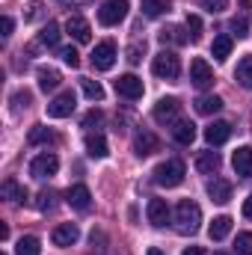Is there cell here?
Masks as SVG:
<instances>
[{"mask_svg": "<svg viewBox=\"0 0 252 255\" xmlns=\"http://www.w3.org/2000/svg\"><path fill=\"white\" fill-rule=\"evenodd\" d=\"M199 226H202V208L193 199H181L175 208V229L181 235H196Z\"/></svg>", "mask_w": 252, "mask_h": 255, "instance_id": "6da1fadb", "label": "cell"}, {"mask_svg": "<svg viewBox=\"0 0 252 255\" xmlns=\"http://www.w3.org/2000/svg\"><path fill=\"white\" fill-rule=\"evenodd\" d=\"M184 181V163L181 160H163L154 169V184L160 187H178Z\"/></svg>", "mask_w": 252, "mask_h": 255, "instance_id": "7a4b0ae2", "label": "cell"}, {"mask_svg": "<svg viewBox=\"0 0 252 255\" xmlns=\"http://www.w3.org/2000/svg\"><path fill=\"white\" fill-rule=\"evenodd\" d=\"M151 71L163 80H175L181 74V60L172 54V51H160L154 60H151Z\"/></svg>", "mask_w": 252, "mask_h": 255, "instance_id": "3957f363", "label": "cell"}, {"mask_svg": "<svg viewBox=\"0 0 252 255\" xmlns=\"http://www.w3.org/2000/svg\"><path fill=\"white\" fill-rule=\"evenodd\" d=\"M57 169H60V160H57V154H51V151L36 154V157H33V163H30V175H33V178H39V181L54 178V175H57Z\"/></svg>", "mask_w": 252, "mask_h": 255, "instance_id": "277c9868", "label": "cell"}, {"mask_svg": "<svg viewBox=\"0 0 252 255\" xmlns=\"http://www.w3.org/2000/svg\"><path fill=\"white\" fill-rule=\"evenodd\" d=\"M125 15H127V0H107L98 9V21L104 27H116L119 21H125Z\"/></svg>", "mask_w": 252, "mask_h": 255, "instance_id": "5b68a950", "label": "cell"}, {"mask_svg": "<svg viewBox=\"0 0 252 255\" xmlns=\"http://www.w3.org/2000/svg\"><path fill=\"white\" fill-rule=\"evenodd\" d=\"M74 107H77V95H74L71 89H65V92H60V95L48 104V116H51V119H65V116L74 113Z\"/></svg>", "mask_w": 252, "mask_h": 255, "instance_id": "8992f818", "label": "cell"}, {"mask_svg": "<svg viewBox=\"0 0 252 255\" xmlns=\"http://www.w3.org/2000/svg\"><path fill=\"white\" fill-rule=\"evenodd\" d=\"M116 57H119V51H116V42H101V45H95V51H92V65L98 68V71H110L113 63H116Z\"/></svg>", "mask_w": 252, "mask_h": 255, "instance_id": "52a82bcc", "label": "cell"}, {"mask_svg": "<svg viewBox=\"0 0 252 255\" xmlns=\"http://www.w3.org/2000/svg\"><path fill=\"white\" fill-rule=\"evenodd\" d=\"M181 101L178 98H160L157 104H154V119L160 122V125H172V122H178L181 116Z\"/></svg>", "mask_w": 252, "mask_h": 255, "instance_id": "ba28073f", "label": "cell"}, {"mask_svg": "<svg viewBox=\"0 0 252 255\" xmlns=\"http://www.w3.org/2000/svg\"><path fill=\"white\" fill-rule=\"evenodd\" d=\"M190 80H193L196 89H211V86H214V68L205 63L202 57H196V60L190 63Z\"/></svg>", "mask_w": 252, "mask_h": 255, "instance_id": "9c48e42d", "label": "cell"}, {"mask_svg": "<svg viewBox=\"0 0 252 255\" xmlns=\"http://www.w3.org/2000/svg\"><path fill=\"white\" fill-rule=\"evenodd\" d=\"M116 92L127 98V101H136V98H142V92H145V86H142V80L136 77V74H122L119 80H116Z\"/></svg>", "mask_w": 252, "mask_h": 255, "instance_id": "30bf717a", "label": "cell"}, {"mask_svg": "<svg viewBox=\"0 0 252 255\" xmlns=\"http://www.w3.org/2000/svg\"><path fill=\"white\" fill-rule=\"evenodd\" d=\"M133 151H136V157H148V154L160 151V139L151 130H136L133 133Z\"/></svg>", "mask_w": 252, "mask_h": 255, "instance_id": "8fae6325", "label": "cell"}, {"mask_svg": "<svg viewBox=\"0 0 252 255\" xmlns=\"http://www.w3.org/2000/svg\"><path fill=\"white\" fill-rule=\"evenodd\" d=\"M65 30H68V36H71L74 42H80V45H86V42L92 39V30H89L86 18H80V15H71V18L65 21Z\"/></svg>", "mask_w": 252, "mask_h": 255, "instance_id": "7c38bea8", "label": "cell"}, {"mask_svg": "<svg viewBox=\"0 0 252 255\" xmlns=\"http://www.w3.org/2000/svg\"><path fill=\"white\" fill-rule=\"evenodd\" d=\"M232 166L241 178H252V148L250 145H241L235 154H232Z\"/></svg>", "mask_w": 252, "mask_h": 255, "instance_id": "4fadbf2b", "label": "cell"}, {"mask_svg": "<svg viewBox=\"0 0 252 255\" xmlns=\"http://www.w3.org/2000/svg\"><path fill=\"white\" fill-rule=\"evenodd\" d=\"M145 214H148V223H151V226H157V229H163V226L169 223V208H166V202H163V199H148Z\"/></svg>", "mask_w": 252, "mask_h": 255, "instance_id": "5bb4252c", "label": "cell"}, {"mask_svg": "<svg viewBox=\"0 0 252 255\" xmlns=\"http://www.w3.org/2000/svg\"><path fill=\"white\" fill-rule=\"evenodd\" d=\"M65 199H68V205L77 208V211H89V205H92V193H89L86 184H74V187H68Z\"/></svg>", "mask_w": 252, "mask_h": 255, "instance_id": "9a60e30c", "label": "cell"}, {"mask_svg": "<svg viewBox=\"0 0 252 255\" xmlns=\"http://www.w3.org/2000/svg\"><path fill=\"white\" fill-rule=\"evenodd\" d=\"M77 238H80V229H77L74 223H63V226L54 229V244H57V247H74Z\"/></svg>", "mask_w": 252, "mask_h": 255, "instance_id": "2e32d148", "label": "cell"}, {"mask_svg": "<svg viewBox=\"0 0 252 255\" xmlns=\"http://www.w3.org/2000/svg\"><path fill=\"white\" fill-rule=\"evenodd\" d=\"M229 136H232V125L229 122H211V125L205 128V139L211 145H223Z\"/></svg>", "mask_w": 252, "mask_h": 255, "instance_id": "e0dca14e", "label": "cell"}, {"mask_svg": "<svg viewBox=\"0 0 252 255\" xmlns=\"http://www.w3.org/2000/svg\"><path fill=\"white\" fill-rule=\"evenodd\" d=\"M208 196H211V202L226 205L232 199V184L226 178H214V181H208Z\"/></svg>", "mask_w": 252, "mask_h": 255, "instance_id": "ac0fdd59", "label": "cell"}, {"mask_svg": "<svg viewBox=\"0 0 252 255\" xmlns=\"http://www.w3.org/2000/svg\"><path fill=\"white\" fill-rule=\"evenodd\" d=\"M172 136H175V142H181V145H190L193 139H196V125L190 122V119H178V122H172Z\"/></svg>", "mask_w": 252, "mask_h": 255, "instance_id": "d6986e66", "label": "cell"}, {"mask_svg": "<svg viewBox=\"0 0 252 255\" xmlns=\"http://www.w3.org/2000/svg\"><path fill=\"white\" fill-rule=\"evenodd\" d=\"M86 151H89V157H107L110 154V148H107V139H104V133H86Z\"/></svg>", "mask_w": 252, "mask_h": 255, "instance_id": "ffe728a7", "label": "cell"}, {"mask_svg": "<svg viewBox=\"0 0 252 255\" xmlns=\"http://www.w3.org/2000/svg\"><path fill=\"white\" fill-rule=\"evenodd\" d=\"M196 169H199L202 175H214V172L220 169V154H217V151H202V154L196 157Z\"/></svg>", "mask_w": 252, "mask_h": 255, "instance_id": "44dd1931", "label": "cell"}, {"mask_svg": "<svg viewBox=\"0 0 252 255\" xmlns=\"http://www.w3.org/2000/svg\"><path fill=\"white\" fill-rule=\"evenodd\" d=\"M60 71L57 68H39V89L42 92H54L57 86H60Z\"/></svg>", "mask_w": 252, "mask_h": 255, "instance_id": "7402d4cb", "label": "cell"}, {"mask_svg": "<svg viewBox=\"0 0 252 255\" xmlns=\"http://www.w3.org/2000/svg\"><path fill=\"white\" fill-rule=\"evenodd\" d=\"M220 110H223V98H217V95H202L196 101V113H202V116H214Z\"/></svg>", "mask_w": 252, "mask_h": 255, "instance_id": "603a6c76", "label": "cell"}, {"mask_svg": "<svg viewBox=\"0 0 252 255\" xmlns=\"http://www.w3.org/2000/svg\"><path fill=\"white\" fill-rule=\"evenodd\" d=\"M229 232H232V217H217L211 226H208V235H211V241H223V238H229Z\"/></svg>", "mask_w": 252, "mask_h": 255, "instance_id": "cb8c5ba5", "label": "cell"}, {"mask_svg": "<svg viewBox=\"0 0 252 255\" xmlns=\"http://www.w3.org/2000/svg\"><path fill=\"white\" fill-rule=\"evenodd\" d=\"M15 255H42V244H39V238L24 235V238L15 244Z\"/></svg>", "mask_w": 252, "mask_h": 255, "instance_id": "d4e9b609", "label": "cell"}, {"mask_svg": "<svg viewBox=\"0 0 252 255\" xmlns=\"http://www.w3.org/2000/svg\"><path fill=\"white\" fill-rule=\"evenodd\" d=\"M157 36H160V42H163V45H166V42H175V45H187V42H190V36L184 33V27H163Z\"/></svg>", "mask_w": 252, "mask_h": 255, "instance_id": "484cf974", "label": "cell"}, {"mask_svg": "<svg viewBox=\"0 0 252 255\" xmlns=\"http://www.w3.org/2000/svg\"><path fill=\"white\" fill-rule=\"evenodd\" d=\"M235 77H238V83H241L244 89H252V57H244V60L238 63Z\"/></svg>", "mask_w": 252, "mask_h": 255, "instance_id": "4316f807", "label": "cell"}, {"mask_svg": "<svg viewBox=\"0 0 252 255\" xmlns=\"http://www.w3.org/2000/svg\"><path fill=\"white\" fill-rule=\"evenodd\" d=\"M232 45H235V42H232V36H217V39H214V45H211L214 60H220V63H223V60L232 54Z\"/></svg>", "mask_w": 252, "mask_h": 255, "instance_id": "83f0119b", "label": "cell"}, {"mask_svg": "<svg viewBox=\"0 0 252 255\" xmlns=\"http://www.w3.org/2000/svg\"><path fill=\"white\" fill-rule=\"evenodd\" d=\"M39 42H42V45H48V48H54V45L60 42V24L48 21V24L42 27V33H39Z\"/></svg>", "mask_w": 252, "mask_h": 255, "instance_id": "f1b7e54d", "label": "cell"}, {"mask_svg": "<svg viewBox=\"0 0 252 255\" xmlns=\"http://www.w3.org/2000/svg\"><path fill=\"white\" fill-rule=\"evenodd\" d=\"M163 12H169L166 0H142V15L145 18H160Z\"/></svg>", "mask_w": 252, "mask_h": 255, "instance_id": "f546056e", "label": "cell"}, {"mask_svg": "<svg viewBox=\"0 0 252 255\" xmlns=\"http://www.w3.org/2000/svg\"><path fill=\"white\" fill-rule=\"evenodd\" d=\"M80 86H83V95H86L89 101H101V98H104V86H101L98 80L83 77V80H80Z\"/></svg>", "mask_w": 252, "mask_h": 255, "instance_id": "4dcf8cb0", "label": "cell"}, {"mask_svg": "<svg viewBox=\"0 0 252 255\" xmlns=\"http://www.w3.org/2000/svg\"><path fill=\"white\" fill-rule=\"evenodd\" d=\"M3 196H6V199H12V202H27V190H24L18 181H12V178H9V181H3Z\"/></svg>", "mask_w": 252, "mask_h": 255, "instance_id": "1f68e13d", "label": "cell"}, {"mask_svg": "<svg viewBox=\"0 0 252 255\" xmlns=\"http://www.w3.org/2000/svg\"><path fill=\"white\" fill-rule=\"evenodd\" d=\"M33 145H39V142H54V130H48L45 125H36L30 130V136H27Z\"/></svg>", "mask_w": 252, "mask_h": 255, "instance_id": "d6a6232c", "label": "cell"}, {"mask_svg": "<svg viewBox=\"0 0 252 255\" xmlns=\"http://www.w3.org/2000/svg\"><path fill=\"white\" fill-rule=\"evenodd\" d=\"M235 253L238 255H252V232H241L235 241Z\"/></svg>", "mask_w": 252, "mask_h": 255, "instance_id": "836d02e7", "label": "cell"}, {"mask_svg": "<svg viewBox=\"0 0 252 255\" xmlns=\"http://www.w3.org/2000/svg\"><path fill=\"white\" fill-rule=\"evenodd\" d=\"M244 6H247V9H250V3H244ZM247 27H250V21H247V12H244V15H241V18H238V15H235V18H232V30H235V33H238V36H247Z\"/></svg>", "mask_w": 252, "mask_h": 255, "instance_id": "e575fe53", "label": "cell"}, {"mask_svg": "<svg viewBox=\"0 0 252 255\" xmlns=\"http://www.w3.org/2000/svg\"><path fill=\"white\" fill-rule=\"evenodd\" d=\"M60 57H63V63L71 65V68H77V65H80V54H77L74 48H63V51H60Z\"/></svg>", "mask_w": 252, "mask_h": 255, "instance_id": "d590c367", "label": "cell"}, {"mask_svg": "<svg viewBox=\"0 0 252 255\" xmlns=\"http://www.w3.org/2000/svg\"><path fill=\"white\" fill-rule=\"evenodd\" d=\"M187 30L190 39H199V33H202V18L199 15H187Z\"/></svg>", "mask_w": 252, "mask_h": 255, "instance_id": "8d00e7d4", "label": "cell"}, {"mask_svg": "<svg viewBox=\"0 0 252 255\" xmlns=\"http://www.w3.org/2000/svg\"><path fill=\"white\" fill-rule=\"evenodd\" d=\"M39 12H42V3H39V0H33V3L27 6V21H33V18H39Z\"/></svg>", "mask_w": 252, "mask_h": 255, "instance_id": "74e56055", "label": "cell"}, {"mask_svg": "<svg viewBox=\"0 0 252 255\" xmlns=\"http://www.w3.org/2000/svg\"><path fill=\"white\" fill-rule=\"evenodd\" d=\"M39 199H42V202H39V211H51V208H54V202H51V199H54V193H42Z\"/></svg>", "mask_w": 252, "mask_h": 255, "instance_id": "f35d334b", "label": "cell"}, {"mask_svg": "<svg viewBox=\"0 0 252 255\" xmlns=\"http://www.w3.org/2000/svg\"><path fill=\"white\" fill-rule=\"evenodd\" d=\"M202 3H205V6H208V9H211V12H223V9H226V3H229V0H202Z\"/></svg>", "mask_w": 252, "mask_h": 255, "instance_id": "ab89813d", "label": "cell"}, {"mask_svg": "<svg viewBox=\"0 0 252 255\" xmlns=\"http://www.w3.org/2000/svg\"><path fill=\"white\" fill-rule=\"evenodd\" d=\"M0 30H3V39H9V36H12V18H9V15L0 21Z\"/></svg>", "mask_w": 252, "mask_h": 255, "instance_id": "60d3db41", "label": "cell"}, {"mask_svg": "<svg viewBox=\"0 0 252 255\" xmlns=\"http://www.w3.org/2000/svg\"><path fill=\"white\" fill-rule=\"evenodd\" d=\"M92 122H101V113H98V110H92V113H89V116L83 119V125H86V128L92 125Z\"/></svg>", "mask_w": 252, "mask_h": 255, "instance_id": "b9f144b4", "label": "cell"}, {"mask_svg": "<svg viewBox=\"0 0 252 255\" xmlns=\"http://www.w3.org/2000/svg\"><path fill=\"white\" fill-rule=\"evenodd\" d=\"M244 217L252 220V193H250V199H244Z\"/></svg>", "mask_w": 252, "mask_h": 255, "instance_id": "7bdbcfd3", "label": "cell"}, {"mask_svg": "<svg viewBox=\"0 0 252 255\" xmlns=\"http://www.w3.org/2000/svg\"><path fill=\"white\" fill-rule=\"evenodd\" d=\"M184 255H205V250H202V247H187Z\"/></svg>", "mask_w": 252, "mask_h": 255, "instance_id": "ee69618b", "label": "cell"}, {"mask_svg": "<svg viewBox=\"0 0 252 255\" xmlns=\"http://www.w3.org/2000/svg\"><path fill=\"white\" fill-rule=\"evenodd\" d=\"M148 255H163L160 250H148Z\"/></svg>", "mask_w": 252, "mask_h": 255, "instance_id": "f6af8a7d", "label": "cell"}, {"mask_svg": "<svg viewBox=\"0 0 252 255\" xmlns=\"http://www.w3.org/2000/svg\"><path fill=\"white\" fill-rule=\"evenodd\" d=\"M214 255H226V253H214Z\"/></svg>", "mask_w": 252, "mask_h": 255, "instance_id": "bcb514c9", "label": "cell"}, {"mask_svg": "<svg viewBox=\"0 0 252 255\" xmlns=\"http://www.w3.org/2000/svg\"><path fill=\"white\" fill-rule=\"evenodd\" d=\"M0 255H6V253H0Z\"/></svg>", "mask_w": 252, "mask_h": 255, "instance_id": "7dc6e473", "label": "cell"}]
</instances>
